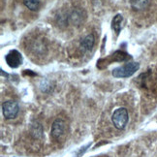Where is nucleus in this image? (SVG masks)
Segmentation results:
<instances>
[{"mask_svg": "<svg viewBox=\"0 0 157 157\" xmlns=\"http://www.w3.org/2000/svg\"><path fill=\"white\" fill-rule=\"evenodd\" d=\"M129 120V114L126 108H118L113 113L112 121L113 126L118 130H122L127 125Z\"/></svg>", "mask_w": 157, "mask_h": 157, "instance_id": "f257e3e1", "label": "nucleus"}, {"mask_svg": "<svg viewBox=\"0 0 157 157\" xmlns=\"http://www.w3.org/2000/svg\"><path fill=\"white\" fill-rule=\"evenodd\" d=\"M139 67H140V64L138 62H130L121 67L113 69L112 74L114 78H128L134 74Z\"/></svg>", "mask_w": 157, "mask_h": 157, "instance_id": "f03ea898", "label": "nucleus"}, {"mask_svg": "<svg viewBox=\"0 0 157 157\" xmlns=\"http://www.w3.org/2000/svg\"><path fill=\"white\" fill-rule=\"evenodd\" d=\"M52 137L56 142H62L66 137V122L63 119L57 118L52 126Z\"/></svg>", "mask_w": 157, "mask_h": 157, "instance_id": "7ed1b4c3", "label": "nucleus"}, {"mask_svg": "<svg viewBox=\"0 0 157 157\" xmlns=\"http://www.w3.org/2000/svg\"><path fill=\"white\" fill-rule=\"evenodd\" d=\"M2 111L6 119H14L19 114L20 107L16 101L8 100L2 104Z\"/></svg>", "mask_w": 157, "mask_h": 157, "instance_id": "20e7f679", "label": "nucleus"}, {"mask_svg": "<svg viewBox=\"0 0 157 157\" xmlns=\"http://www.w3.org/2000/svg\"><path fill=\"white\" fill-rule=\"evenodd\" d=\"M5 59H6V62H7V64L10 66L11 68L19 67V66L21 64V61H22L21 54L16 50L11 51L7 56H6Z\"/></svg>", "mask_w": 157, "mask_h": 157, "instance_id": "39448f33", "label": "nucleus"}, {"mask_svg": "<svg viewBox=\"0 0 157 157\" xmlns=\"http://www.w3.org/2000/svg\"><path fill=\"white\" fill-rule=\"evenodd\" d=\"M130 5L135 11H143L149 5V0H130Z\"/></svg>", "mask_w": 157, "mask_h": 157, "instance_id": "423d86ee", "label": "nucleus"}, {"mask_svg": "<svg viewBox=\"0 0 157 157\" xmlns=\"http://www.w3.org/2000/svg\"><path fill=\"white\" fill-rule=\"evenodd\" d=\"M93 45H94V36L92 34H89L82 40L81 44V48L83 52H87L92 49Z\"/></svg>", "mask_w": 157, "mask_h": 157, "instance_id": "0eeeda50", "label": "nucleus"}, {"mask_svg": "<svg viewBox=\"0 0 157 157\" xmlns=\"http://www.w3.org/2000/svg\"><path fill=\"white\" fill-rule=\"evenodd\" d=\"M122 20H123V17H122L121 15H117L116 17H113V22H112L113 28L114 29V31H116L117 34H118L119 31H120V28H121V22H122Z\"/></svg>", "mask_w": 157, "mask_h": 157, "instance_id": "6e6552de", "label": "nucleus"}, {"mask_svg": "<svg viewBox=\"0 0 157 157\" xmlns=\"http://www.w3.org/2000/svg\"><path fill=\"white\" fill-rule=\"evenodd\" d=\"M23 3L31 11H37L40 7V0H23Z\"/></svg>", "mask_w": 157, "mask_h": 157, "instance_id": "1a4fd4ad", "label": "nucleus"}]
</instances>
